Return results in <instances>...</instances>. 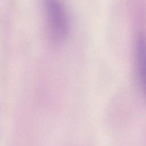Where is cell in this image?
Segmentation results:
<instances>
[{"label":"cell","mask_w":146,"mask_h":146,"mask_svg":"<svg viewBox=\"0 0 146 146\" xmlns=\"http://www.w3.org/2000/svg\"><path fill=\"white\" fill-rule=\"evenodd\" d=\"M46 30L51 42L60 44L70 33V21L63 0H42Z\"/></svg>","instance_id":"cell-1"},{"label":"cell","mask_w":146,"mask_h":146,"mask_svg":"<svg viewBox=\"0 0 146 146\" xmlns=\"http://www.w3.org/2000/svg\"><path fill=\"white\" fill-rule=\"evenodd\" d=\"M135 75L139 89L146 100V38L140 35L135 48Z\"/></svg>","instance_id":"cell-2"}]
</instances>
